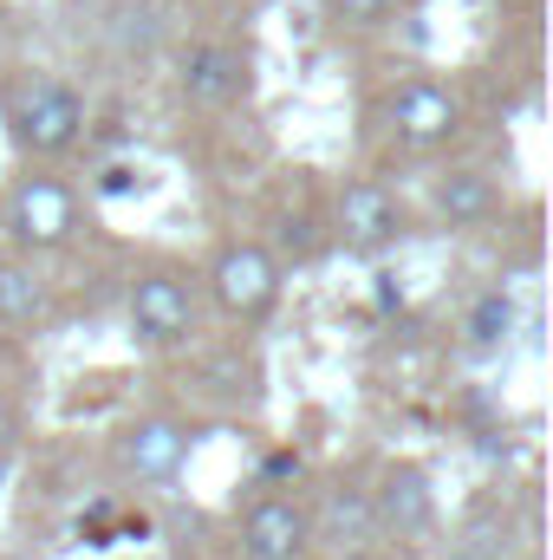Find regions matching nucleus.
<instances>
[{"label":"nucleus","mask_w":553,"mask_h":560,"mask_svg":"<svg viewBox=\"0 0 553 560\" xmlns=\"http://www.w3.org/2000/svg\"><path fill=\"white\" fill-rule=\"evenodd\" d=\"M13 125H20V143H26V150L52 156V150H66V143L79 138L85 112H79V98H72L66 85L39 79V85H26V92H20V112H13Z\"/></svg>","instance_id":"obj_1"},{"label":"nucleus","mask_w":553,"mask_h":560,"mask_svg":"<svg viewBox=\"0 0 553 560\" xmlns=\"http://www.w3.org/2000/svg\"><path fill=\"white\" fill-rule=\"evenodd\" d=\"M274 261H268V248H228L222 261H215V300L228 306V313H268L274 306Z\"/></svg>","instance_id":"obj_2"},{"label":"nucleus","mask_w":553,"mask_h":560,"mask_svg":"<svg viewBox=\"0 0 553 560\" xmlns=\"http://www.w3.org/2000/svg\"><path fill=\"white\" fill-rule=\"evenodd\" d=\"M13 235H20L26 248H59V242L72 235V196H66L59 183L33 176V183L13 196Z\"/></svg>","instance_id":"obj_3"},{"label":"nucleus","mask_w":553,"mask_h":560,"mask_svg":"<svg viewBox=\"0 0 553 560\" xmlns=\"http://www.w3.org/2000/svg\"><path fill=\"white\" fill-rule=\"evenodd\" d=\"M242 85H248L242 52H228V46H189V52H183V92H189V98L228 105V98H242Z\"/></svg>","instance_id":"obj_4"},{"label":"nucleus","mask_w":553,"mask_h":560,"mask_svg":"<svg viewBox=\"0 0 553 560\" xmlns=\"http://www.w3.org/2000/svg\"><path fill=\"white\" fill-rule=\"evenodd\" d=\"M131 319H138L143 339H183V332H189V287L169 280V275L138 280V293H131Z\"/></svg>","instance_id":"obj_5"},{"label":"nucleus","mask_w":553,"mask_h":560,"mask_svg":"<svg viewBox=\"0 0 553 560\" xmlns=\"http://www.w3.org/2000/svg\"><path fill=\"white\" fill-rule=\"evenodd\" d=\"M391 118H398V131H404L411 143L449 138V125H456V98H449L443 85H404V92L391 98Z\"/></svg>","instance_id":"obj_6"},{"label":"nucleus","mask_w":553,"mask_h":560,"mask_svg":"<svg viewBox=\"0 0 553 560\" xmlns=\"http://www.w3.org/2000/svg\"><path fill=\"white\" fill-rule=\"evenodd\" d=\"M306 548V515L293 502H261L248 515V555L255 560H293Z\"/></svg>","instance_id":"obj_7"},{"label":"nucleus","mask_w":553,"mask_h":560,"mask_svg":"<svg viewBox=\"0 0 553 560\" xmlns=\"http://www.w3.org/2000/svg\"><path fill=\"white\" fill-rule=\"evenodd\" d=\"M339 222H345V235H352L358 248H378V242L398 229V209H391V196H385L378 183H352L345 202H339Z\"/></svg>","instance_id":"obj_8"},{"label":"nucleus","mask_w":553,"mask_h":560,"mask_svg":"<svg viewBox=\"0 0 553 560\" xmlns=\"http://www.w3.org/2000/svg\"><path fill=\"white\" fill-rule=\"evenodd\" d=\"M385 528H398V535H416L423 522H430V482L416 476V469H391L385 476V489H378V509H372Z\"/></svg>","instance_id":"obj_9"},{"label":"nucleus","mask_w":553,"mask_h":560,"mask_svg":"<svg viewBox=\"0 0 553 560\" xmlns=\"http://www.w3.org/2000/svg\"><path fill=\"white\" fill-rule=\"evenodd\" d=\"M125 456H131L138 476H169V469L183 463V430H176V423H143Z\"/></svg>","instance_id":"obj_10"},{"label":"nucleus","mask_w":553,"mask_h":560,"mask_svg":"<svg viewBox=\"0 0 553 560\" xmlns=\"http://www.w3.org/2000/svg\"><path fill=\"white\" fill-rule=\"evenodd\" d=\"M436 202H443V215H449V222H475V215H489V176L456 170V176L436 189Z\"/></svg>","instance_id":"obj_11"},{"label":"nucleus","mask_w":553,"mask_h":560,"mask_svg":"<svg viewBox=\"0 0 553 560\" xmlns=\"http://www.w3.org/2000/svg\"><path fill=\"white\" fill-rule=\"evenodd\" d=\"M0 313H7L13 326L39 319V313H46V287L26 275V268H0Z\"/></svg>","instance_id":"obj_12"},{"label":"nucleus","mask_w":553,"mask_h":560,"mask_svg":"<svg viewBox=\"0 0 553 560\" xmlns=\"http://www.w3.org/2000/svg\"><path fill=\"white\" fill-rule=\"evenodd\" d=\"M365 528H372V509L365 502H352V495H332L326 502V535L332 541H365Z\"/></svg>","instance_id":"obj_13"},{"label":"nucleus","mask_w":553,"mask_h":560,"mask_svg":"<svg viewBox=\"0 0 553 560\" xmlns=\"http://www.w3.org/2000/svg\"><path fill=\"white\" fill-rule=\"evenodd\" d=\"M508 319H515V306H508L502 293H489V300L469 313V339H475V346H495V339L508 332Z\"/></svg>","instance_id":"obj_14"},{"label":"nucleus","mask_w":553,"mask_h":560,"mask_svg":"<svg viewBox=\"0 0 553 560\" xmlns=\"http://www.w3.org/2000/svg\"><path fill=\"white\" fill-rule=\"evenodd\" d=\"M391 7H398V0H332V13H339L345 26H378Z\"/></svg>","instance_id":"obj_15"},{"label":"nucleus","mask_w":553,"mask_h":560,"mask_svg":"<svg viewBox=\"0 0 553 560\" xmlns=\"http://www.w3.org/2000/svg\"><path fill=\"white\" fill-rule=\"evenodd\" d=\"M286 248L306 255V248H313V222H286Z\"/></svg>","instance_id":"obj_16"},{"label":"nucleus","mask_w":553,"mask_h":560,"mask_svg":"<svg viewBox=\"0 0 553 560\" xmlns=\"http://www.w3.org/2000/svg\"><path fill=\"white\" fill-rule=\"evenodd\" d=\"M7 430H13V411H7V405H0V443H7Z\"/></svg>","instance_id":"obj_17"}]
</instances>
